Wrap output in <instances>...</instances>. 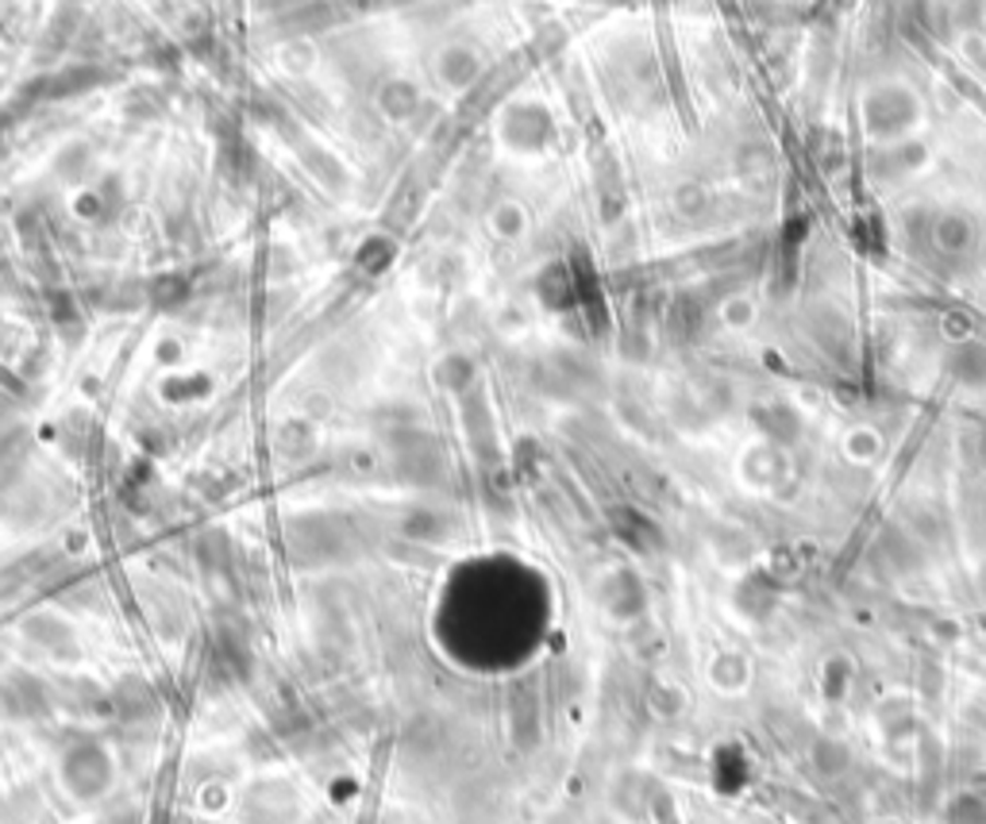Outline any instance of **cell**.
I'll use <instances>...</instances> for the list:
<instances>
[{
	"label": "cell",
	"instance_id": "cell-1",
	"mask_svg": "<svg viewBox=\"0 0 986 824\" xmlns=\"http://www.w3.org/2000/svg\"><path fill=\"white\" fill-rule=\"evenodd\" d=\"M952 824H986V805L978 798H971V793H963L952 805Z\"/></svg>",
	"mask_w": 986,
	"mask_h": 824
},
{
	"label": "cell",
	"instance_id": "cell-2",
	"mask_svg": "<svg viewBox=\"0 0 986 824\" xmlns=\"http://www.w3.org/2000/svg\"><path fill=\"white\" fill-rule=\"evenodd\" d=\"M817 763H821V771H844V763H848V751L840 748V743L821 740V743H817Z\"/></svg>",
	"mask_w": 986,
	"mask_h": 824
}]
</instances>
